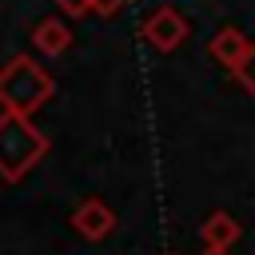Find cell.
<instances>
[{
    "instance_id": "obj_1",
    "label": "cell",
    "mask_w": 255,
    "mask_h": 255,
    "mask_svg": "<svg viewBox=\"0 0 255 255\" xmlns=\"http://www.w3.org/2000/svg\"><path fill=\"white\" fill-rule=\"evenodd\" d=\"M48 135L32 124V116L4 112L0 116V179L20 183L44 155H48Z\"/></svg>"
},
{
    "instance_id": "obj_2",
    "label": "cell",
    "mask_w": 255,
    "mask_h": 255,
    "mask_svg": "<svg viewBox=\"0 0 255 255\" xmlns=\"http://www.w3.org/2000/svg\"><path fill=\"white\" fill-rule=\"evenodd\" d=\"M52 76L32 60V56H12L0 68V108L16 116H32L48 96H52Z\"/></svg>"
},
{
    "instance_id": "obj_3",
    "label": "cell",
    "mask_w": 255,
    "mask_h": 255,
    "mask_svg": "<svg viewBox=\"0 0 255 255\" xmlns=\"http://www.w3.org/2000/svg\"><path fill=\"white\" fill-rule=\"evenodd\" d=\"M143 36H147V44H155L159 52H171V48H179V44H183L187 24H183V16H179L175 8H159V12H151V16H147Z\"/></svg>"
},
{
    "instance_id": "obj_4",
    "label": "cell",
    "mask_w": 255,
    "mask_h": 255,
    "mask_svg": "<svg viewBox=\"0 0 255 255\" xmlns=\"http://www.w3.org/2000/svg\"><path fill=\"white\" fill-rule=\"evenodd\" d=\"M72 227H76L84 239L100 243V239H108V235H112L116 215H112V207H108L104 199H84V203L72 211Z\"/></svg>"
},
{
    "instance_id": "obj_5",
    "label": "cell",
    "mask_w": 255,
    "mask_h": 255,
    "mask_svg": "<svg viewBox=\"0 0 255 255\" xmlns=\"http://www.w3.org/2000/svg\"><path fill=\"white\" fill-rule=\"evenodd\" d=\"M32 44H36L44 56H64V52H68V44H72V32H68V24H64L60 16H48V20H40V24H36Z\"/></svg>"
},
{
    "instance_id": "obj_6",
    "label": "cell",
    "mask_w": 255,
    "mask_h": 255,
    "mask_svg": "<svg viewBox=\"0 0 255 255\" xmlns=\"http://www.w3.org/2000/svg\"><path fill=\"white\" fill-rule=\"evenodd\" d=\"M247 48H251V44H247L235 28H223V32H215V40H211V56H215L219 64H227L231 72L239 68V60L247 56Z\"/></svg>"
},
{
    "instance_id": "obj_7",
    "label": "cell",
    "mask_w": 255,
    "mask_h": 255,
    "mask_svg": "<svg viewBox=\"0 0 255 255\" xmlns=\"http://www.w3.org/2000/svg\"><path fill=\"white\" fill-rule=\"evenodd\" d=\"M203 247H231L235 239H239V223L227 215V211H215L207 223H203Z\"/></svg>"
},
{
    "instance_id": "obj_8",
    "label": "cell",
    "mask_w": 255,
    "mask_h": 255,
    "mask_svg": "<svg viewBox=\"0 0 255 255\" xmlns=\"http://www.w3.org/2000/svg\"><path fill=\"white\" fill-rule=\"evenodd\" d=\"M235 76H239V84H243V88H247V92L255 96V44H251V48H247V56L239 60Z\"/></svg>"
},
{
    "instance_id": "obj_9",
    "label": "cell",
    "mask_w": 255,
    "mask_h": 255,
    "mask_svg": "<svg viewBox=\"0 0 255 255\" xmlns=\"http://www.w3.org/2000/svg\"><path fill=\"white\" fill-rule=\"evenodd\" d=\"M56 4H60L68 16H88V12L96 8V0H56Z\"/></svg>"
},
{
    "instance_id": "obj_10",
    "label": "cell",
    "mask_w": 255,
    "mask_h": 255,
    "mask_svg": "<svg viewBox=\"0 0 255 255\" xmlns=\"http://www.w3.org/2000/svg\"><path fill=\"white\" fill-rule=\"evenodd\" d=\"M120 4H124V0H96V12H104V16H108V12H116Z\"/></svg>"
},
{
    "instance_id": "obj_11",
    "label": "cell",
    "mask_w": 255,
    "mask_h": 255,
    "mask_svg": "<svg viewBox=\"0 0 255 255\" xmlns=\"http://www.w3.org/2000/svg\"><path fill=\"white\" fill-rule=\"evenodd\" d=\"M203 255H227V247H207Z\"/></svg>"
}]
</instances>
